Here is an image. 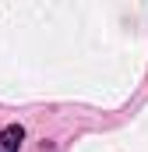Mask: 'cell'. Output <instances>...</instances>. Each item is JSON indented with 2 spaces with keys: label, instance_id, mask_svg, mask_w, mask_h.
Masks as SVG:
<instances>
[{
  "label": "cell",
  "instance_id": "obj_1",
  "mask_svg": "<svg viewBox=\"0 0 148 152\" xmlns=\"http://www.w3.org/2000/svg\"><path fill=\"white\" fill-rule=\"evenodd\" d=\"M21 142H25V127L21 124H7L0 131V152H18Z\"/></svg>",
  "mask_w": 148,
  "mask_h": 152
}]
</instances>
